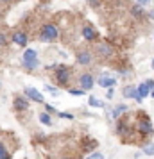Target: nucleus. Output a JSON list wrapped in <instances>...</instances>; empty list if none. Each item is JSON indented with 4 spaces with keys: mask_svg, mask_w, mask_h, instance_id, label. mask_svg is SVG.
Returning a JSON list of instances; mask_svg holds the SVG:
<instances>
[{
    "mask_svg": "<svg viewBox=\"0 0 154 159\" xmlns=\"http://www.w3.org/2000/svg\"><path fill=\"white\" fill-rule=\"evenodd\" d=\"M59 36V29L54 25V23H45L41 30H40V39L45 41V43H50V41H56Z\"/></svg>",
    "mask_w": 154,
    "mask_h": 159,
    "instance_id": "obj_1",
    "label": "nucleus"
},
{
    "mask_svg": "<svg viewBox=\"0 0 154 159\" xmlns=\"http://www.w3.org/2000/svg\"><path fill=\"white\" fill-rule=\"evenodd\" d=\"M52 79L56 80L58 84H61V86H66V84L70 82V79H72V70L66 68V66H56Z\"/></svg>",
    "mask_w": 154,
    "mask_h": 159,
    "instance_id": "obj_2",
    "label": "nucleus"
},
{
    "mask_svg": "<svg viewBox=\"0 0 154 159\" xmlns=\"http://www.w3.org/2000/svg\"><path fill=\"white\" fill-rule=\"evenodd\" d=\"M136 129H138L140 134H143V136H149V134H152V123H151V120L147 118V116H143V120H138V123H136Z\"/></svg>",
    "mask_w": 154,
    "mask_h": 159,
    "instance_id": "obj_3",
    "label": "nucleus"
},
{
    "mask_svg": "<svg viewBox=\"0 0 154 159\" xmlns=\"http://www.w3.org/2000/svg\"><path fill=\"white\" fill-rule=\"evenodd\" d=\"M29 98L25 97V95H16L15 100H13V107L16 109V111H27L29 109Z\"/></svg>",
    "mask_w": 154,
    "mask_h": 159,
    "instance_id": "obj_4",
    "label": "nucleus"
},
{
    "mask_svg": "<svg viewBox=\"0 0 154 159\" xmlns=\"http://www.w3.org/2000/svg\"><path fill=\"white\" fill-rule=\"evenodd\" d=\"M75 59H77V63H79V65L86 66V65H91L93 56H91V52H90V50H79V52H77V56H75Z\"/></svg>",
    "mask_w": 154,
    "mask_h": 159,
    "instance_id": "obj_5",
    "label": "nucleus"
},
{
    "mask_svg": "<svg viewBox=\"0 0 154 159\" xmlns=\"http://www.w3.org/2000/svg\"><path fill=\"white\" fill-rule=\"evenodd\" d=\"M11 39H13L16 45H20V47H25L27 41H29V36H27V32H23V30H15V32L11 34Z\"/></svg>",
    "mask_w": 154,
    "mask_h": 159,
    "instance_id": "obj_6",
    "label": "nucleus"
},
{
    "mask_svg": "<svg viewBox=\"0 0 154 159\" xmlns=\"http://www.w3.org/2000/svg\"><path fill=\"white\" fill-rule=\"evenodd\" d=\"M25 97L29 98V100H34V102H40V104H43L45 98H43V95L38 91L36 88H25Z\"/></svg>",
    "mask_w": 154,
    "mask_h": 159,
    "instance_id": "obj_7",
    "label": "nucleus"
},
{
    "mask_svg": "<svg viewBox=\"0 0 154 159\" xmlns=\"http://www.w3.org/2000/svg\"><path fill=\"white\" fill-rule=\"evenodd\" d=\"M79 84H81V88L84 89V91H88V89H91L93 88V77H91V73H82L81 77H79Z\"/></svg>",
    "mask_w": 154,
    "mask_h": 159,
    "instance_id": "obj_8",
    "label": "nucleus"
},
{
    "mask_svg": "<svg viewBox=\"0 0 154 159\" xmlns=\"http://www.w3.org/2000/svg\"><path fill=\"white\" fill-rule=\"evenodd\" d=\"M97 54H99L100 57H110L111 54H113V48H111L110 45L100 43V45H97Z\"/></svg>",
    "mask_w": 154,
    "mask_h": 159,
    "instance_id": "obj_9",
    "label": "nucleus"
},
{
    "mask_svg": "<svg viewBox=\"0 0 154 159\" xmlns=\"http://www.w3.org/2000/svg\"><path fill=\"white\" fill-rule=\"evenodd\" d=\"M82 38H84V39H88V41H95V39H97L95 29H91L90 25H84V27H82Z\"/></svg>",
    "mask_w": 154,
    "mask_h": 159,
    "instance_id": "obj_10",
    "label": "nucleus"
},
{
    "mask_svg": "<svg viewBox=\"0 0 154 159\" xmlns=\"http://www.w3.org/2000/svg\"><path fill=\"white\" fill-rule=\"evenodd\" d=\"M149 93H151V88L147 86L145 82H142V84L138 86V95H136V102H142Z\"/></svg>",
    "mask_w": 154,
    "mask_h": 159,
    "instance_id": "obj_11",
    "label": "nucleus"
},
{
    "mask_svg": "<svg viewBox=\"0 0 154 159\" xmlns=\"http://www.w3.org/2000/svg\"><path fill=\"white\" fill-rule=\"evenodd\" d=\"M136 95H138V88L127 86L124 89V97H125V98H134V100H136Z\"/></svg>",
    "mask_w": 154,
    "mask_h": 159,
    "instance_id": "obj_12",
    "label": "nucleus"
},
{
    "mask_svg": "<svg viewBox=\"0 0 154 159\" xmlns=\"http://www.w3.org/2000/svg\"><path fill=\"white\" fill-rule=\"evenodd\" d=\"M99 86L113 88V86H115V79H113V77H100V79H99Z\"/></svg>",
    "mask_w": 154,
    "mask_h": 159,
    "instance_id": "obj_13",
    "label": "nucleus"
},
{
    "mask_svg": "<svg viewBox=\"0 0 154 159\" xmlns=\"http://www.w3.org/2000/svg\"><path fill=\"white\" fill-rule=\"evenodd\" d=\"M127 111V106H124V104H120V106H117V107L113 109V113H111V116H113V120H118V116L122 115V113H125Z\"/></svg>",
    "mask_w": 154,
    "mask_h": 159,
    "instance_id": "obj_14",
    "label": "nucleus"
},
{
    "mask_svg": "<svg viewBox=\"0 0 154 159\" xmlns=\"http://www.w3.org/2000/svg\"><path fill=\"white\" fill-rule=\"evenodd\" d=\"M40 122L43 125H47V127H52V118L49 113H40Z\"/></svg>",
    "mask_w": 154,
    "mask_h": 159,
    "instance_id": "obj_15",
    "label": "nucleus"
},
{
    "mask_svg": "<svg viewBox=\"0 0 154 159\" xmlns=\"http://www.w3.org/2000/svg\"><path fill=\"white\" fill-rule=\"evenodd\" d=\"M34 59H38V56L32 48H27V50L23 52V61H34Z\"/></svg>",
    "mask_w": 154,
    "mask_h": 159,
    "instance_id": "obj_16",
    "label": "nucleus"
},
{
    "mask_svg": "<svg viewBox=\"0 0 154 159\" xmlns=\"http://www.w3.org/2000/svg\"><path fill=\"white\" fill-rule=\"evenodd\" d=\"M0 159H11V154H9V150L6 148V145L0 141Z\"/></svg>",
    "mask_w": 154,
    "mask_h": 159,
    "instance_id": "obj_17",
    "label": "nucleus"
},
{
    "mask_svg": "<svg viewBox=\"0 0 154 159\" xmlns=\"http://www.w3.org/2000/svg\"><path fill=\"white\" fill-rule=\"evenodd\" d=\"M88 104L91 106V107H102V106H104V104L99 100L97 97H90V98H88Z\"/></svg>",
    "mask_w": 154,
    "mask_h": 159,
    "instance_id": "obj_18",
    "label": "nucleus"
},
{
    "mask_svg": "<svg viewBox=\"0 0 154 159\" xmlns=\"http://www.w3.org/2000/svg\"><path fill=\"white\" fill-rule=\"evenodd\" d=\"M38 65H40V61H38V59H34V61H23V66H25L27 70H34Z\"/></svg>",
    "mask_w": 154,
    "mask_h": 159,
    "instance_id": "obj_19",
    "label": "nucleus"
},
{
    "mask_svg": "<svg viewBox=\"0 0 154 159\" xmlns=\"http://www.w3.org/2000/svg\"><path fill=\"white\" fill-rule=\"evenodd\" d=\"M143 154H145V156H154V145L152 143L145 145V147H143Z\"/></svg>",
    "mask_w": 154,
    "mask_h": 159,
    "instance_id": "obj_20",
    "label": "nucleus"
},
{
    "mask_svg": "<svg viewBox=\"0 0 154 159\" xmlns=\"http://www.w3.org/2000/svg\"><path fill=\"white\" fill-rule=\"evenodd\" d=\"M68 91H70V95H84V93H86L82 88H70Z\"/></svg>",
    "mask_w": 154,
    "mask_h": 159,
    "instance_id": "obj_21",
    "label": "nucleus"
},
{
    "mask_svg": "<svg viewBox=\"0 0 154 159\" xmlns=\"http://www.w3.org/2000/svg\"><path fill=\"white\" fill-rule=\"evenodd\" d=\"M86 159H104V154H100V152H93V154H90Z\"/></svg>",
    "mask_w": 154,
    "mask_h": 159,
    "instance_id": "obj_22",
    "label": "nucleus"
},
{
    "mask_svg": "<svg viewBox=\"0 0 154 159\" xmlns=\"http://www.w3.org/2000/svg\"><path fill=\"white\" fill-rule=\"evenodd\" d=\"M45 89H47V91H50V95H54V97H58V95H59L58 88H52V86H45Z\"/></svg>",
    "mask_w": 154,
    "mask_h": 159,
    "instance_id": "obj_23",
    "label": "nucleus"
},
{
    "mask_svg": "<svg viewBox=\"0 0 154 159\" xmlns=\"http://www.w3.org/2000/svg\"><path fill=\"white\" fill-rule=\"evenodd\" d=\"M59 118H65V120H73V115H70V113H58Z\"/></svg>",
    "mask_w": 154,
    "mask_h": 159,
    "instance_id": "obj_24",
    "label": "nucleus"
},
{
    "mask_svg": "<svg viewBox=\"0 0 154 159\" xmlns=\"http://www.w3.org/2000/svg\"><path fill=\"white\" fill-rule=\"evenodd\" d=\"M6 45H7V38L4 32H0V47H6Z\"/></svg>",
    "mask_w": 154,
    "mask_h": 159,
    "instance_id": "obj_25",
    "label": "nucleus"
},
{
    "mask_svg": "<svg viewBox=\"0 0 154 159\" xmlns=\"http://www.w3.org/2000/svg\"><path fill=\"white\" fill-rule=\"evenodd\" d=\"M45 109H47V113H52V115H58V111H56V107H52L50 104H45Z\"/></svg>",
    "mask_w": 154,
    "mask_h": 159,
    "instance_id": "obj_26",
    "label": "nucleus"
},
{
    "mask_svg": "<svg viewBox=\"0 0 154 159\" xmlns=\"http://www.w3.org/2000/svg\"><path fill=\"white\" fill-rule=\"evenodd\" d=\"M133 13H134V15H142L143 11H142V7H140V6H136V7L133 9Z\"/></svg>",
    "mask_w": 154,
    "mask_h": 159,
    "instance_id": "obj_27",
    "label": "nucleus"
},
{
    "mask_svg": "<svg viewBox=\"0 0 154 159\" xmlns=\"http://www.w3.org/2000/svg\"><path fill=\"white\" fill-rule=\"evenodd\" d=\"M113 95H115V91H113V88H110L108 93H106V97H108V98H113Z\"/></svg>",
    "mask_w": 154,
    "mask_h": 159,
    "instance_id": "obj_28",
    "label": "nucleus"
},
{
    "mask_svg": "<svg viewBox=\"0 0 154 159\" xmlns=\"http://www.w3.org/2000/svg\"><path fill=\"white\" fill-rule=\"evenodd\" d=\"M0 2H4V4H9V2H11V0H0Z\"/></svg>",
    "mask_w": 154,
    "mask_h": 159,
    "instance_id": "obj_29",
    "label": "nucleus"
},
{
    "mask_svg": "<svg viewBox=\"0 0 154 159\" xmlns=\"http://www.w3.org/2000/svg\"><path fill=\"white\" fill-rule=\"evenodd\" d=\"M138 2H140V4H145L147 0H138Z\"/></svg>",
    "mask_w": 154,
    "mask_h": 159,
    "instance_id": "obj_30",
    "label": "nucleus"
},
{
    "mask_svg": "<svg viewBox=\"0 0 154 159\" xmlns=\"http://www.w3.org/2000/svg\"><path fill=\"white\" fill-rule=\"evenodd\" d=\"M151 66H152V70H154V59H152V65H151Z\"/></svg>",
    "mask_w": 154,
    "mask_h": 159,
    "instance_id": "obj_31",
    "label": "nucleus"
},
{
    "mask_svg": "<svg viewBox=\"0 0 154 159\" xmlns=\"http://www.w3.org/2000/svg\"><path fill=\"white\" fill-rule=\"evenodd\" d=\"M0 18H2V15H0Z\"/></svg>",
    "mask_w": 154,
    "mask_h": 159,
    "instance_id": "obj_32",
    "label": "nucleus"
},
{
    "mask_svg": "<svg viewBox=\"0 0 154 159\" xmlns=\"http://www.w3.org/2000/svg\"><path fill=\"white\" fill-rule=\"evenodd\" d=\"M20 2H22V0H20Z\"/></svg>",
    "mask_w": 154,
    "mask_h": 159,
    "instance_id": "obj_33",
    "label": "nucleus"
}]
</instances>
